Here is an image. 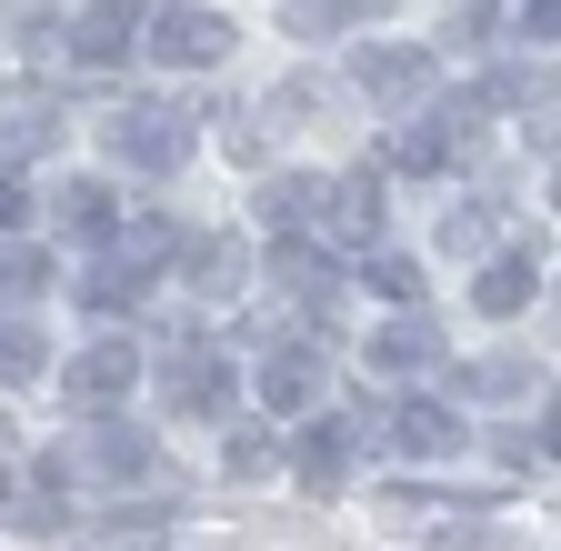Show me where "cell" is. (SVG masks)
Instances as JSON below:
<instances>
[{
  "instance_id": "5",
  "label": "cell",
  "mask_w": 561,
  "mask_h": 551,
  "mask_svg": "<svg viewBox=\"0 0 561 551\" xmlns=\"http://www.w3.org/2000/svg\"><path fill=\"white\" fill-rule=\"evenodd\" d=\"M130 391H140V352H130V341H91V352L60 371V401H70V411H111V401H130Z\"/></svg>"
},
{
  "instance_id": "20",
  "label": "cell",
  "mask_w": 561,
  "mask_h": 551,
  "mask_svg": "<svg viewBox=\"0 0 561 551\" xmlns=\"http://www.w3.org/2000/svg\"><path fill=\"white\" fill-rule=\"evenodd\" d=\"M381 0H291V31L301 41H321V31H351V21H371Z\"/></svg>"
},
{
  "instance_id": "17",
  "label": "cell",
  "mask_w": 561,
  "mask_h": 551,
  "mask_svg": "<svg viewBox=\"0 0 561 551\" xmlns=\"http://www.w3.org/2000/svg\"><path fill=\"white\" fill-rule=\"evenodd\" d=\"M81 471H101V481H140V471H151V441H140V432H91Z\"/></svg>"
},
{
  "instance_id": "27",
  "label": "cell",
  "mask_w": 561,
  "mask_h": 551,
  "mask_svg": "<svg viewBox=\"0 0 561 551\" xmlns=\"http://www.w3.org/2000/svg\"><path fill=\"white\" fill-rule=\"evenodd\" d=\"M442 41H461V50H481V41H491V11H481V0H461V11H451V31H442Z\"/></svg>"
},
{
  "instance_id": "25",
  "label": "cell",
  "mask_w": 561,
  "mask_h": 551,
  "mask_svg": "<svg viewBox=\"0 0 561 551\" xmlns=\"http://www.w3.org/2000/svg\"><path fill=\"white\" fill-rule=\"evenodd\" d=\"M271 461H280V451H271V432H251V422H241V432H221V471H231V481H251V471H271Z\"/></svg>"
},
{
  "instance_id": "6",
  "label": "cell",
  "mask_w": 561,
  "mask_h": 551,
  "mask_svg": "<svg viewBox=\"0 0 561 551\" xmlns=\"http://www.w3.org/2000/svg\"><path fill=\"white\" fill-rule=\"evenodd\" d=\"M151 381H161L171 411H201V422H210V411H231V361H221V352H201V341H181V352H171Z\"/></svg>"
},
{
  "instance_id": "12",
  "label": "cell",
  "mask_w": 561,
  "mask_h": 551,
  "mask_svg": "<svg viewBox=\"0 0 561 551\" xmlns=\"http://www.w3.org/2000/svg\"><path fill=\"white\" fill-rule=\"evenodd\" d=\"M121 50H140V21H130V0H101V11L70 31V60H91V71H111Z\"/></svg>"
},
{
  "instance_id": "4",
  "label": "cell",
  "mask_w": 561,
  "mask_h": 551,
  "mask_svg": "<svg viewBox=\"0 0 561 551\" xmlns=\"http://www.w3.org/2000/svg\"><path fill=\"white\" fill-rule=\"evenodd\" d=\"M381 171H351V181H321V211H311V231L321 241H351V251H381Z\"/></svg>"
},
{
  "instance_id": "3",
  "label": "cell",
  "mask_w": 561,
  "mask_h": 551,
  "mask_svg": "<svg viewBox=\"0 0 561 551\" xmlns=\"http://www.w3.org/2000/svg\"><path fill=\"white\" fill-rule=\"evenodd\" d=\"M432 71H442V60L421 41H362V50H351V81H362L381 111H411L421 91H432Z\"/></svg>"
},
{
  "instance_id": "22",
  "label": "cell",
  "mask_w": 561,
  "mask_h": 551,
  "mask_svg": "<svg viewBox=\"0 0 561 551\" xmlns=\"http://www.w3.org/2000/svg\"><path fill=\"white\" fill-rule=\"evenodd\" d=\"M50 141H60V120H50V111H11V130H0V171L31 161V151H50Z\"/></svg>"
},
{
  "instance_id": "1",
  "label": "cell",
  "mask_w": 561,
  "mask_h": 551,
  "mask_svg": "<svg viewBox=\"0 0 561 551\" xmlns=\"http://www.w3.org/2000/svg\"><path fill=\"white\" fill-rule=\"evenodd\" d=\"M231 41H241V31H231L221 11H191V0H161V11L140 21V50L171 60V71H221Z\"/></svg>"
},
{
  "instance_id": "15",
  "label": "cell",
  "mask_w": 561,
  "mask_h": 551,
  "mask_svg": "<svg viewBox=\"0 0 561 551\" xmlns=\"http://www.w3.org/2000/svg\"><path fill=\"white\" fill-rule=\"evenodd\" d=\"M50 211H60L70 241H101V231L121 221V200H111V181H60V191H50Z\"/></svg>"
},
{
  "instance_id": "19",
  "label": "cell",
  "mask_w": 561,
  "mask_h": 551,
  "mask_svg": "<svg viewBox=\"0 0 561 551\" xmlns=\"http://www.w3.org/2000/svg\"><path fill=\"white\" fill-rule=\"evenodd\" d=\"M41 291H50V261L11 241V251H0V311H21V301H41Z\"/></svg>"
},
{
  "instance_id": "10",
  "label": "cell",
  "mask_w": 561,
  "mask_h": 551,
  "mask_svg": "<svg viewBox=\"0 0 561 551\" xmlns=\"http://www.w3.org/2000/svg\"><path fill=\"white\" fill-rule=\"evenodd\" d=\"M432 361H442V331L421 321V311H401L391 331H371V371H381V381H421Z\"/></svg>"
},
{
  "instance_id": "8",
  "label": "cell",
  "mask_w": 561,
  "mask_h": 551,
  "mask_svg": "<svg viewBox=\"0 0 561 551\" xmlns=\"http://www.w3.org/2000/svg\"><path fill=\"white\" fill-rule=\"evenodd\" d=\"M381 432H391L401 461H451V451H461V411H451V401H401Z\"/></svg>"
},
{
  "instance_id": "18",
  "label": "cell",
  "mask_w": 561,
  "mask_h": 551,
  "mask_svg": "<svg viewBox=\"0 0 561 551\" xmlns=\"http://www.w3.org/2000/svg\"><path fill=\"white\" fill-rule=\"evenodd\" d=\"M362 282H371L391 311H411V301H421V261H411V251H371V261H362Z\"/></svg>"
},
{
  "instance_id": "9",
  "label": "cell",
  "mask_w": 561,
  "mask_h": 551,
  "mask_svg": "<svg viewBox=\"0 0 561 551\" xmlns=\"http://www.w3.org/2000/svg\"><path fill=\"white\" fill-rule=\"evenodd\" d=\"M321 381H331V361L311 352V341H291V352H271V361H261V381H251V391H261V411H311V401H321Z\"/></svg>"
},
{
  "instance_id": "23",
  "label": "cell",
  "mask_w": 561,
  "mask_h": 551,
  "mask_svg": "<svg viewBox=\"0 0 561 551\" xmlns=\"http://www.w3.org/2000/svg\"><path fill=\"white\" fill-rule=\"evenodd\" d=\"M442 241L451 251H491V241H502V211H491V200H461V211L442 221Z\"/></svg>"
},
{
  "instance_id": "2",
  "label": "cell",
  "mask_w": 561,
  "mask_h": 551,
  "mask_svg": "<svg viewBox=\"0 0 561 551\" xmlns=\"http://www.w3.org/2000/svg\"><path fill=\"white\" fill-rule=\"evenodd\" d=\"M101 130H111V161H130V171H181L191 161V111H171V101H130Z\"/></svg>"
},
{
  "instance_id": "26",
  "label": "cell",
  "mask_w": 561,
  "mask_h": 551,
  "mask_svg": "<svg viewBox=\"0 0 561 551\" xmlns=\"http://www.w3.org/2000/svg\"><path fill=\"white\" fill-rule=\"evenodd\" d=\"M512 31H522V50H551V31H561V0H522V21H512Z\"/></svg>"
},
{
  "instance_id": "21",
  "label": "cell",
  "mask_w": 561,
  "mask_h": 551,
  "mask_svg": "<svg viewBox=\"0 0 561 551\" xmlns=\"http://www.w3.org/2000/svg\"><path fill=\"white\" fill-rule=\"evenodd\" d=\"M41 361H50V352H41V331H31V321H0V381L21 391V381H41Z\"/></svg>"
},
{
  "instance_id": "28",
  "label": "cell",
  "mask_w": 561,
  "mask_h": 551,
  "mask_svg": "<svg viewBox=\"0 0 561 551\" xmlns=\"http://www.w3.org/2000/svg\"><path fill=\"white\" fill-rule=\"evenodd\" d=\"M31 221V191H21V171H0V231H21Z\"/></svg>"
},
{
  "instance_id": "14",
  "label": "cell",
  "mask_w": 561,
  "mask_h": 551,
  "mask_svg": "<svg viewBox=\"0 0 561 551\" xmlns=\"http://www.w3.org/2000/svg\"><path fill=\"white\" fill-rule=\"evenodd\" d=\"M541 371H531V352H481L471 371H451V391H471V401H522Z\"/></svg>"
},
{
  "instance_id": "13",
  "label": "cell",
  "mask_w": 561,
  "mask_h": 551,
  "mask_svg": "<svg viewBox=\"0 0 561 551\" xmlns=\"http://www.w3.org/2000/svg\"><path fill=\"white\" fill-rule=\"evenodd\" d=\"M541 291V271L522 261V251H502V261H481V282H471V311H491V321H512L522 301Z\"/></svg>"
},
{
  "instance_id": "24",
  "label": "cell",
  "mask_w": 561,
  "mask_h": 551,
  "mask_svg": "<svg viewBox=\"0 0 561 551\" xmlns=\"http://www.w3.org/2000/svg\"><path fill=\"white\" fill-rule=\"evenodd\" d=\"M140 291H151V282H130V271H111V261H101V271H81V311H130Z\"/></svg>"
},
{
  "instance_id": "11",
  "label": "cell",
  "mask_w": 561,
  "mask_h": 551,
  "mask_svg": "<svg viewBox=\"0 0 561 551\" xmlns=\"http://www.w3.org/2000/svg\"><path fill=\"white\" fill-rule=\"evenodd\" d=\"M351 441H362L351 422H311V432L291 441V471L311 481V492H341V481H351Z\"/></svg>"
},
{
  "instance_id": "7",
  "label": "cell",
  "mask_w": 561,
  "mask_h": 551,
  "mask_svg": "<svg viewBox=\"0 0 561 551\" xmlns=\"http://www.w3.org/2000/svg\"><path fill=\"white\" fill-rule=\"evenodd\" d=\"M181 282L201 291V301H241L251 291V241H181Z\"/></svg>"
},
{
  "instance_id": "16",
  "label": "cell",
  "mask_w": 561,
  "mask_h": 551,
  "mask_svg": "<svg viewBox=\"0 0 561 551\" xmlns=\"http://www.w3.org/2000/svg\"><path fill=\"white\" fill-rule=\"evenodd\" d=\"M311 211H321V181L311 171H271L261 181V221L271 231H311Z\"/></svg>"
}]
</instances>
